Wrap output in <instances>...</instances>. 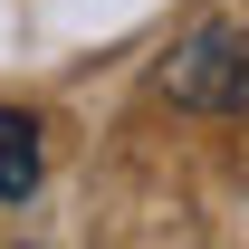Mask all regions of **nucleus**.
<instances>
[{
  "label": "nucleus",
  "instance_id": "obj_1",
  "mask_svg": "<svg viewBox=\"0 0 249 249\" xmlns=\"http://www.w3.org/2000/svg\"><path fill=\"white\" fill-rule=\"evenodd\" d=\"M163 96L192 115H249V19H201L173 38L163 58Z\"/></svg>",
  "mask_w": 249,
  "mask_h": 249
},
{
  "label": "nucleus",
  "instance_id": "obj_2",
  "mask_svg": "<svg viewBox=\"0 0 249 249\" xmlns=\"http://www.w3.org/2000/svg\"><path fill=\"white\" fill-rule=\"evenodd\" d=\"M38 173H48V144H38V115H10L0 106V201H29Z\"/></svg>",
  "mask_w": 249,
  "mask_h": 249
}]
</instances>
